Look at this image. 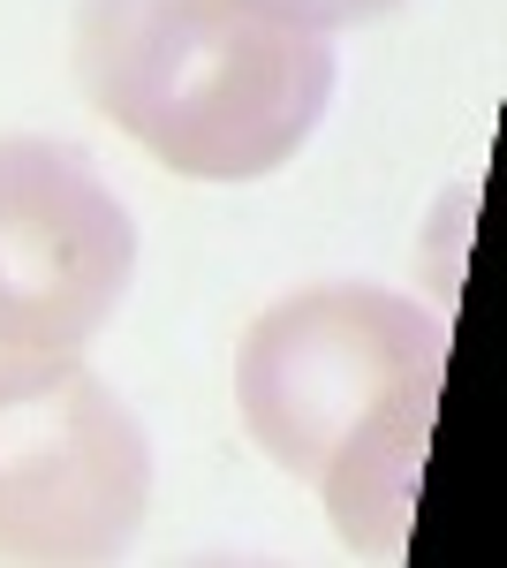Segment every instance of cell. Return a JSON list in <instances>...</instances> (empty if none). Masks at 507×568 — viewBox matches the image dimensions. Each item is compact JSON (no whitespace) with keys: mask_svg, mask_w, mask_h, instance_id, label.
Segmentation results:
<instances>
[{"mask_svg":"<svg viewBox=\"0 0 507 568\" xmlns=\"http://www.w3.org/2000/svg\"><path fill=\"white\" fill-rule=\"evenodd\" d=\"M84 99L190 182H265L334 106V39L251 0H84Z\"/></svg>","mask_w":507,"mask_h":568,"instance_id":"cell-1","label":"cell"},{"mask_svg":"<svg viewBox=\"0 0 507 568\" xmlns=\"http://www.w3.org/2000/svg\"><path fill=\"white\" fill-rule=\"evenodd\" d=\"M136 281V220L77 144L0 130V402L61 379Z\"/></svg>","mask_w":507,"mask_h":568,"instance_id":"cell-3","label":"cell"},{"mask_svg":"<svg viewBox=\"0 0 507 568\" xmlns=\"http://www.w3.org/2000/svg\"><path fill=\"white\" fill-rule=\"evenodd\" d=\"M251 8H265V16H288V23H303V31H348V23H379V16H394L402 0H251Z\"/></svg>","mask_w":507,"mask_h":568,"instance_id":"cell-6","label":"cell"},{"mask_svg":"<svg viewBox=\"0 0 507 568\" xmlns=\"http://www.w3.org/2000/svg\"><path fill=\"white\" fill-rule=\"evenodd\" d=\"M447 372V318L379 281H311L265 304L235 349V409L273 470L318 485L394 387Z\"/></svg>","mask_w":507,"mask_h":568,"instance_id":"cell-2","label":"cell"},{"mask_svg":"<svg viewBox=\"0 0 507 568\" xmlns=\"http://www.w3.org/2000/svg\"><path fill=\"white\" fill-rule=\"evenodd\" d=\"M439 379H447V372H417L409 387H394L379 402V417L356 439H341V455L326 463V478H318V500H326V516H334L341 546H356V554H372V561H394L402 538H409Z\"/></svg>","mask_w":507,"mask_h":568,"instance_id":"cell-5","label":"cell"},{"mask_svg":"<svg viewBox=\"0 0 507 568\" xmlns=\"http://www.w3.org/2000/svg\"><path fill=\"white\" fill-rule=\"evenodd\" d=\"M152 516V439L91 364L0 402V561H122Z\"/></svg>","mask_w":507,"mask_h":568,"instance_id":"cell-4","label":"cell"}]
</instances>
